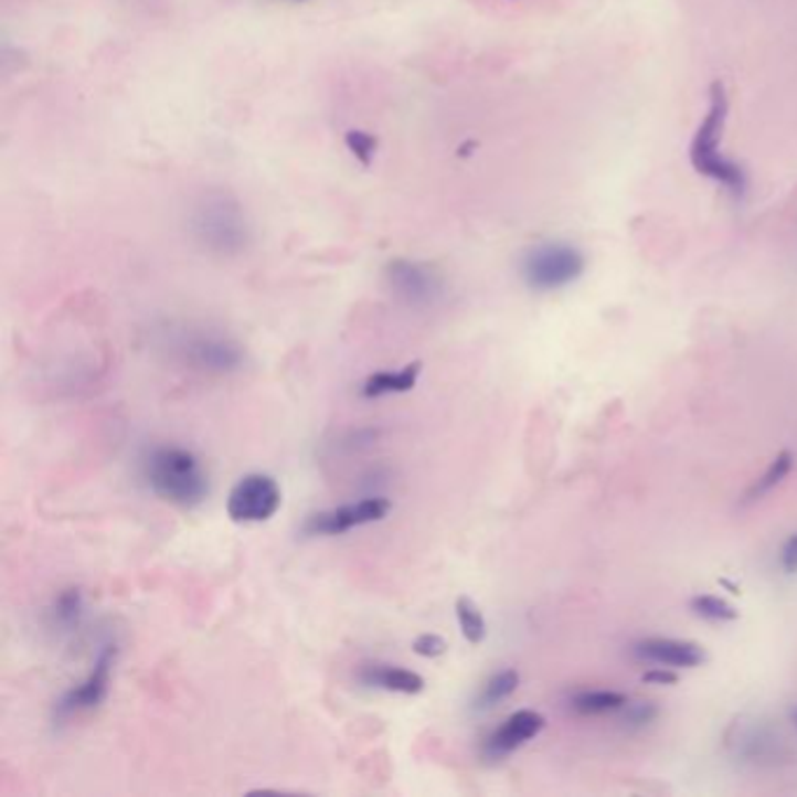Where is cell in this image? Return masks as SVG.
<instances>
[{
    "instance_id": "cell-22",
    "label": "cell",
    "mask_w": 797,
    "mask_h": 797,
    "mask_svg": "<svg viewBox=\"0 0 797 797\" xmlns=\"http://www.w3.org/2000/svg\"><path fill=\"white\" fill-rule=\"evenodd\" d=\"M620 713L629 727H646L657 719V706L650 702H627Z\"/></svg>"
},
{
    "instance_id": "cell-11",
    "label": "cell",
    "mask_w": 797,
    "mask_h": 797,
    "mask_svg": "<svg viewBox=\"0 0 797 797\" xmlns=\"http://www.w3.org/2000/svg\"><path fill=\"white\" fill-rule=\"evenodd\" d=\"M631 650L639 660L669 669H694L706 662V650L700 644L683 639H662V636H652V639L636 641Z\"/></svg>"
},
{
    "instance_id": "cell-10",
    "label": "cell",
    "mask_w": 797,
    "mask_h": 797,
    "mask_svg": "<svg viewBox=\"0 0 797 797\" xmlns=\"http://www.w3.org/2000/svg\"><path fill=\"white\" fill-rule=\"evenodd\" d=\"M545 727V715L533 709H520L498 725L482 744L487 761H503L510 753L520 751L524 744L535 740Z\"/></svg>"
},
{
    "instance_id": "cell-27",
    "label": "cell",
    "mask_w": 797,
    "mask_h": 797,
    "mask_svg": "<svg viewBox=\"0 0 797 797\" xmlns=\"http://www.w3.org/2000/svg\"><path fill=\"white\" fill-rule=\"evenodd\" d=\"M793 719H795V725H797V711H795V713H793Z\"/></svg>"
},
{
    "instance_id": "cell-18",
    "label": "cell",
    "mask_w": 797,
    "mask_h": 797,
    "mask_svg": "<svg viewBox=\"0 0 797 797\" xmlns=\"http://www.w3.org/2000/svg\"><path fill=\"white\" fill-rule=\"evenodd\" d=\"M795 464V456L790 451H782L774 456V461L767 466V470L755 480V485L751 487V491L746 493V501H758V498L767 496L769 491H774L779 487L786 477L790 475Z\"/></svg>"
},
{
    "instance_id": "cell-6",
    "label": "cell",
    "mask_w": 797,
    "mask_h": 797,
    "mask_svg": "<svg viewBox=\"0 0 797 797\" xmlns=\"http://www.w3.org/2000/svg\"><path fill=\"white\" fill-rule=\"evenodd\" d=\"M386 286L397 302L410 309H431L443 300L445 281L431 265L395 257L384 269Z\"/></svg>"
},
{
    "instance_id": "cell-24",
    "label": "cell",
    "mask_w": 797,
    "mask_h": 797,
    "mask_svg": "<svg viewBox=\"0 0 797 797\" xmlns=\"http://www.w3.org/2000/svg\"><path fill=\"white\" fill-rule=\"evenodd\" d=\"M779 568L786 575H797V531L790 533L779 550Z\"/></svg>"
},
{
    "instance_id": "cell-20",
    "label": "cell",
    "mask_w": 797,
    "mask_h": 797,
    "mask_svg": "<svg viewBox=\"0 0 797 797\" xmlns=\"http://www.w3.org/2000/svg\"><path fill=\"white\" fill-rule=\"evenodd\" d=\"M344 148L358 164L368 169L374 164L376 152H380V138L363 129H349L344 134Z\"/></svg>"
},
{
    "instance_id": "cell-5",
    "label": "cell",
    "mask_w": 797,
    "mask_h": 797,
    "mask_svg": "<svg viewBox=\"0 0 797 797\" xmlns=\"http://www.w3.org/2000/svg\"><path fill=\"white\" fill-rule=\"evenodd\" d=\"M176 353L188 368L206 374H232L246 361L242 344L227 334L209 330L183 334L176 344Z\"/></svg>"
},
{
    "instance_id": "cell-23",
    "label": "cell",
    "mask_w": 797,
    "mask_h": 797,
    "mask_svg": "<svg viewBox=\"0 0 797 797\" xmlns=\"http://www.w3.org/2000/svg\"><path fill=\"white\" fill-rule=\"evenodd\" d=\"M412 650H414L418 657H426V660H435V657H440V655L447 652V641L443 639L440 634H422V636H416V639H414Z\"/></svg>"
},
{
    "instance_id": "cell-1",
    "label": "cell",
    "mask_w": 797,
    "mask_h": 797,
    "mask_svg": "<svg viewBox=\"0 0 797 797\" xmlns=\"http://www.w3.org/2000/svg\"><path fill=\"white\" fill-rule=\"evenodd\" d=\"M192 242L215 257H238L253 244V223L246 206L230 192L211 190L188 213Z\"/></svg>"
},
{
    "instance_id": "cell-14",
    "label": "cell",
    "mask_w": 797,
    "mask_h": 797,
    "mask_svg": "<svg viewBox=\"0 0 797 797\" xmlns=\"http://www.w3.org/2000/svg\"><path fill=\"white\" fill-rule=\"evenodd\" d=\"M85 617V596L79 587H66L54 596L50 606V623L59 631H75Z\"/></svg>"
},
{
    "instance_id": "cell-25",
    "label": "cell",
    "mask_w": 797,
    "mask_h": 797,
    "mask_svg": "<svg viewBox=\"0 0 797 797\" xmlns=\"http://www.w3.org/2000/svg\"><path fill=\"white\" fill-rule=\"evenodd\" d=\"M646 683H655V686H673L676 681H679V676H676L673 671H669V667H655L652 671H648L644 676Z\"/></svg>"
},
{
    "instance_id": "cell-17",
    "label": "cell",
    "mask_w": 797,
    "mask_h": 797,
    "mask_svg": "<svg viewBox=\"0 0 797 797\" xmlns=\"http://www.w3.org/2000/svg\"><path fill=\"white\" fill-rule=\"evenodd\" d=\"M456 620L468 644L477 646L487 639V620L470 596H458L456 599Z\"/></svg>"
},
{
    "instance_id": "cell-7",
    "label": "cell",
    "mask_w": 797,
    "mask_h": 797,
    "mask_svg": "<svg viewBox=\"0 0 797 797\" xmlns=\"http://www.w3.org/2000/svg\"><path fill=\"white\" fill-rule=\"evenodd\" d=\"M281 487L267 472H251L238 480L227 498V514L238 524L267 522L281 508Z\"/></svg>"
},
{
    "instance_id": "cell-26",
    "label": "cell",
    "mask_w": 797,
    "mask_h": 797,
    "mask_svg": "<svg viewBox=\"0 0 797 797\" xmlns=\"http://www.w3.org/2000/svg\"><path fill=\"white\" fill-rule=\"evenodd\" d=\"M290 3H307V0H290Z\"/></svg>"
},
{
    "instance_id": "cell-21",
    "label": "cell",
    "mask_w": 797,
    "mask_h": 797,
    "mask_svg": "<svg viewBox=\"0 0 797 797\" xmlns=\"http://www.w3.org/2000/svg\"><path fill=\"white\" fill-rule=\"evenodd\" d=\"M774 736L767 734L765 727L761 725H751L748 730H744L740 736H736V751H740L744 758L748 761H758L765 758V755L774 748Z\"/></svg>"
},
{
    "instance_id": "cell-3",
    "label": "cell",
    "mask_w": 797,
    "mask_h": 797,
    "mask_svg": "<svg viewBox=\"0 0 797 797\" xmlns=\"http://www.w3.org/2000/svg\"><path fill=\"white\" fill-rule=\"evenodd\" d=\"M144 472L150 491L178 508H196L209 496V475L199 456L185 447H155L146 456Z\"/></svg>"
},
{
    "instance_id": "cell-2",
    "label": "cell",
    "mask_w": 797,
    "mask_h": 797,
    "mask_svg": "<svg viewBox=\"0 0 797 797\" xmlns=\"http://www.w3.org/2000/svg\"><path fill=\"white\" fill-rule=\"evenodd\" d=\"M730 117V94L725 83L715 79L709 89V106L697 125L688 148L692 169L719 183L730 194L742 196L748 188L746 171L723 152V136Z\"/></svg>"
},
{
    "instance_id": "cell-19",
    "label": "cell",
    "mask_w": 797,
    "mask_h": 797,
    "mask_svg": "<svg viewBox=\"0 0 797 797\" xmlns=\"http://www.w3.org/2000/svg\"><path fill=\"white\" fill-rule=\"evenodd\" d=\"M690 610L706 623H732L740 617V610H736L730 602L721 599V596H713V594L692 596Z\"/></svg>"
},
{
    "instance_id": "cell-12",
    "label": "cell",
    "mask_w": 797,
    "mask_h": 797,
    "mask_svg": "<svg viewBox=\"0 0 797 797\" xmlns=\"http://www.w3.org/2000/svg\"><path fill=\"white\" fill-rule=\"evenodd\" d=\"M358 681L365 688H376L397 694H418L426 688V681L412 669L395 665H363L358 671Z\"/></svg>"
},
{
    "instance_id": "cell-8",
    "label": "cell",
    "mask_w": 797,
    "mask_h": 797,
    "mask_svg": "<svg viewBox=\"0 0 797 797\" xmlns=\"http://www.w3.org/2000/svg\"><path fill=\"white\" fill-rule=\"evenodd\" d=\"M115 660H117V648L113 644L104 646L102 652H98L94 669L89 671L87 679L59 697V702L54 704V721L64 723V721H71L73 715L87 713L96 706H102L108 697V690H110Z\"/></svg>"
},
{
    "instance_id": "cell-16",
    "label": "cell",
    "mask_w": 797,
    "mask_h": 797,
    "mask_svg": "<svg viewBox=\"0 0 797 797\" xmlns=\"http://www.w3.org/2000/svg\"><path fill=\"white\" fill-rule=\"evenodd\" d=\"M627 694L617 690H581L571 697V709L583 715L617 713L627 704Z\"/></svg>"
},
{
    "instance_id": "cell-9",
    "label": "cell",
    "mask_w": 797,
    "mask_h": 797,
    "mask_svg": "<svg viewBox=\"0 0 797 797\" xmlns=\"http://www.w3.org/2000/svg\"><path fill=\"white\" fill-rule=\"evenodd\" d=\"M391 512V501L382 496H370L358 503H344L330 510L314 512L307 517V535H342L351 529L374 524L386 520Z\"/></svg>"
},
{
    "instance_id": "cell-15",
    "label": "cell",
    "mask_w": 797,
    "mask_h": 797,
    "mask_svg": "<svg viewBox=\"0 0 797 797\" xmlns=\"http://www.w3.org/2000/svg\"><path fill=\"white\" fill-rule=\"evenodd\" d=\"M520 671L517 669H501L496 671L493 676L485 681V686L480 688L475 697V709L477 711H489L493 706H498L501 702H506L508 697H512L520 688Z\"/></svg>"
},
{
    "instance_id": "cell-4",
    "label": "cell",
    "mask_w": 797,
    "mask_h": 797,
    "mask_svg": "<svg viewBox=\"0 0 797 797\" xmlns=\"http://www.w3.org/2000/svg\"><path fill=\"white\" fill-rule=\"evenodd\" d=\"M587 269L585 253L566 242H545L529 248L520 263L522 281L533 293H556L573 286Z\"/></svg>"
},
{
    "instance_id": "cell-13",
    "label": "cell",
    "mask_w": 797,
    "mask_h": 797,
    "mask_svg": "<svg viewBox=\"0 0 797 797\" xmlns=\"http://www.w3.org/2000/svg\"><path fill=\"white\" fill-rule=\"evenodd\" d=\"M422 370H424V365L414 361L397 372H393V370L374 372L363 384V397L374 401V397H384V395H393V393H407L416 386L418 376H422Z\"/></svg>"
}]
</instances>
